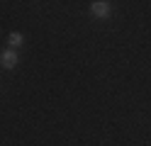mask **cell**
<instances>
[{
	"label": "cell",
	"mask_w": 151,
	"mask_h": 146,
	"mask_svg": "<svg viewBox=\"0 0 151 146\" xmlns=\"http://www.w3.org/2000/svg\"><path fill=\"white\" fill-rule=\"evenodd\" d=\"M20 46H22V34H20V32H12V34H10V49L17 51Z\"/></svg>",
	"instance_id": "obj_3"
},
{
	"label": "cell",
	"mask_w": 151,
	"mask_h": 146,
	"mask_svg": "<svg viewBox=\"0 0 151 146\" xmlns=\"http://www.w3.org/2000/svg\"><path fill=\"white\" fill-rule=\"evenodd\" d=\"M90 12L95 15V17H110L112 15V5L105 3V0H100V3H93L90 5Z\"/></svg>",
	"instance_id": "obj_1"
},
{
	"label": "cell",
	"mask_w": 151,
	"mask_h": 146,
	"mask_svg": "<svg viewBox=\"0 0 151 146\" xmlns=\"http://www.w3.org/2000/svg\"><path fill=\"white\" fill-rule=\"evenodd\" d=\"M0 63H3V68H15V66H17V51H12V49L3 51V56H0Z\"/></svg>",
	"instance_id": "obj_2"
}]
</instances>
